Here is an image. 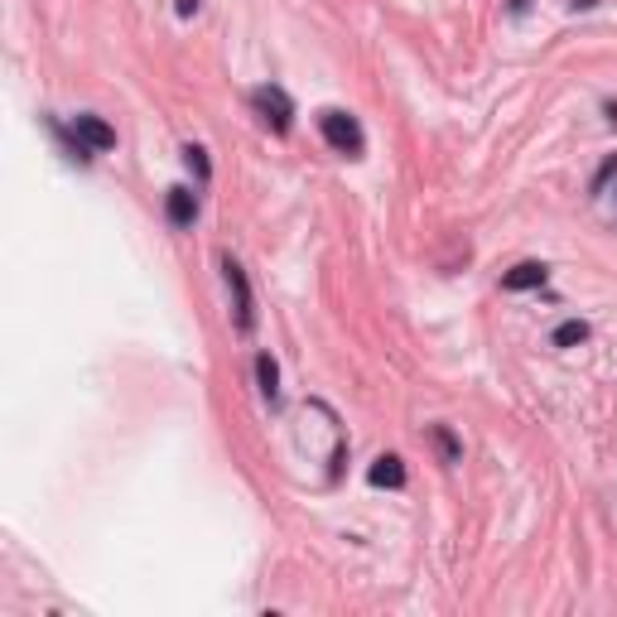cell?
<instances>
[{"mask_svg":"<svg viewBox=\"0 0 617 617\" xmlns=\"http://www.w3.org/2000/svg\"><path fill=\"white\" fill-rule=\"evenodd\" d=\"M319 131H323V140L338 150V155H348V160H357L362 155V126L352 121L348 111H338V107H328V111H319Z\"/></svg>","mask_w":617,"mask_h":617,"instance_id":"obj_1","label":"cell"},{"mask_svg":"<svg viewBox=\"0 0 617 617\" xmlns=\"http://www.w3.org/2000/svg\"><path fill=\"white\" fill-rule=\"evenodd\" d=\"M251 107L261 111V121H266L270 131H290V121H295V107H290V97H285V92H280V87H256V92H251Z\"/></svg>","mask_w":617,"mask_h":617,"instance_id":"obj_2","label":"cell"},{"mask_svg":"<svg viewBox=\"0 0 617 617\" xmlns=\"http://www.w3.org/2000/svg\"><path fill=\"white\" fill-rule=\"evenodd\" d=\"M73 135H78V145L87 155H102V150L116 145V131H111L102 116H78V121H73Z\"/></svg>","mask_w":617,"mask_h":617,"instance_id":"obj_3","label":"cell"},{"mask_svg":"<svg viewBox=\"0 0 617 617\" xmlns=\"http://www.w3.org/2000/svg\"><path fill=\"white\" fill-rule=\"evenodd\" d=\"M222 270H227V285H232V299H237V328H242V333H251V323H256V314H251V309H256V304H251V285H246V270L237 266L232 256L222 261Z\"/></svg>","mask_w":617,"mask_h":617,"instance_id":"obj_4","label":"cell"},{"mask_svg":"<svg viewBox=\"0 0 617 617\" xmlns=\"http://www.w3.org/2000/svg\"><path fill=\"white\" fill-rule=\"evenodd\" d=\"M545 275H550V270L540 266V261H521V266H511L507 275H502V285H507V290H540Z\"/></svg>","mask_w":617,"mask_h":617,"instance_id":"obj_5","label":"cell"},{"mask_svg":"<svg viewBox=\"0 0 617 617\" xmlns=\"http://www.w3.org/2000/svg\"><path fill=\"white\" fill-rule=\"evenodd\" d=\"M367 478H372V487H401L405 483V463L396 454H381L372 468H367Z\"/></svg>","mask_w":617,"mask_h":617,"instance_id":"obj_6","label":"cell"},{"mask_svg":"<svg viewBox=\"0 0 617 617\" xmlns=\"http://www.w3.org/2000/svg\"><path fill=\"white\" fill-rule=\"evenodd\" d=\"M164 208H169V222H174V227H193L198 198H193L188 188H169V203H164Z\"/></svg>","mask_w":617,"mask_h":617,"instance_id":"obj_7","label":"cell"},{"mask_svg":"<svg viewBox=\"0 0 617 617\" xmlns=\"http://www.w3.org/2000/svg\"><path fill=\"white\" fill-rule=\"evenodd\" d=\"M256 376H261V396L275 405V401H280V367H275V357H270V352H261V357H256Z\"/></svg>","mask_w":617,"mask_h":617,"instance_id":"obj_8","label":"cell"},{"mask_svg":"<svg viewBox=\"0 0 617 617\" xmlns=\"http://www.w3.org/2000/svg\"><path fill=\"white\" fill-rule=\"evenodd\" d=\"M584 338H589V323L584 319H569L555 328V348H574V343H584Z\"/></svg>","mask_w":617,"mask_h":617,"instance_id":"obj_9","label":"cell"},{"mask_svg":"<svg viewBox=\"0 0 617 617\" xmlns=\"http://www.w3.org/2000/svg\"><path fill=\"white\" fill-rule=\"evenodd\" d=\"M184 164L198 174V179H208L213 169H208V155H203V145H184Z\"/></svg>","mask_w":617,"mask_h":617,"instance_id":"obj_10","label":"cell"},{"mask_svg":"<svg viewBox=\"0 0 617 617\" xmlns=\"http://www.w3.org/2000/svg\"><path fill=\"white\" fill-rule=\"evenodd\" d=\"M434 444H439V454H444V463H458V439L444 425H434Z\"/></svg>","mask_w":617,"mask_h":617,"instance_id":"obj_11","label":"cell"},{"mask_svg":"<svg viewBox=\"0 0 617 617\" xmlns=\"http://www.w3.org/2000/svg\"><path fill=\"white\" fill-rule=\"evenodd\" d=\"M179 15H184V20L188 15H198V0H179Z\"/></svg>","mask_w":617,"mask_h":617,"instance_id":"obj_12","label":"cell"},{"mask_svg":"<svg viewBox=\"0 0 617 617\" xmlns=\"http://www.w3.org/2000/svg\"><path fill=\"white\" fill-rule=\"evenodd\" d=\"M511 10H526V0H511Z\"/></svg>","mask_w":617,"mask_h":617,"instance_id":"obj_13","label":"cell"}]
</instances>
